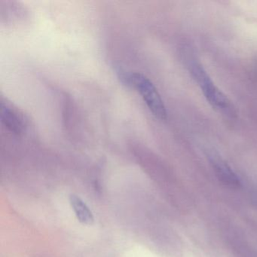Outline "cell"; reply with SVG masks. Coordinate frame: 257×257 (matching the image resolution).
Segmentation results:
<instances>
[{
    "instance_id": "6da1fadb",
    "label": "cell",
    "mask_w": 257,
    "mask_h": 257,
    "mask_svg": "<svg viewBox=\"0 0 257 257\" xmlns=\"http://www.w3.org/2000/svg\"><path fill=\"white\" fill-rule=\"evenodd\" d=\"M189 70L208 103L222 113L231 116L234 115V109L231 101L213 83L202 66L193 61L189 64Z\"/></svg>"
},
{
    "instance_id": "7a4b0ae2",
    "label": "cell",
    "mask_w": 257,
    "mask_h": 257,
    "mask_svg": "<svg viewBox=\"0 0 257 257\" xmlns=\"http://www.w3.org/2000/svg\"><path fill=\"white\" fill-rule=\"evenodd\" d=\"M131 87L136 88L142 96L152 113L160 120L167 118V111L161 96L151 81L139 73H132Z\"/></svg>"
},
{
    "instance_id": "3957f363",
    "label": "cell",
    "mask_w": 257,
    "mask_h": 257,
    "mask_svg": "<svg viewBox=\"0 0 257 257\" xmlns=\"http://www.w3.org/2000/svg\"><path fill=\"white\" fill-rule=\"evenodd\" d=\"M0 118L3 124L13 133H23L28 127L26 115L12 102L4 97L0 100Z\"/></svg>"
},
{
    "instance_id": "277c9868",
    "label": "cell",
    "mask_w": 257,
    "mask_h": 257,
    "mask_svg": "<svg viewBox=\"0 0 257 257\" xmlns=\"http://www.w3.org/2000/svg\"><path fill=\"white\" fill-rule=\"evenodd\" d=\"M208 159L215 174L223 184L234 189L240 187V179L223 159L214 153H209Z\"/></svg>"
},
{
    "instance_id": "5b68a950",
    "label": "cell",
    "mask_w": 257,
    "mask_h": 257,
    "mask_svg": "<svg viewBox=\"0 0 257 257\" xmlns=\"http://www.w3.org/2000/svg\"><path fill=\"white\" fill-rule=\"evenodd\" d=\"M70 201L79 222L88 225L94 224V217L92 212L79 197L72 195L70 198Z\"/></svg>"
}]
</instances>
